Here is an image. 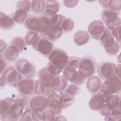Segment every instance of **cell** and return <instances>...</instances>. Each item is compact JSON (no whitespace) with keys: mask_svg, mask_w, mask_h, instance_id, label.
<instances>
[{"mask_svg":"<svg viewBox=\"0 0 121 121\" xmlns=\"http://www.w3.org/2000/svg\"><path fill=\"white\" fill-rule=\"evenodd\" d=\"M65 117H64L62 115H57V116H55V121H64V120H67L65 118Z\"/></svg>","mask_w":121,"mask_h":121,"instance_id":"f5cc1de1","label":"cell"},{"mask_svg":"<svg viewBox=\"0 0 121 121\" xmlns=\"http://www.w3.org/2000/svg\"><path fill=\"white\" fill-rule=\"evenodd\" d=\"M60 14H58L50 10L45 9L40 16L41 20L44 25L51 26L58 25Z\"/></svg>","mask_w":121,"mask_h":121,"instance_id":"2e32d148","label":"cell"},{"mask_svg":"<svg viewBox=\"0 0 121 121\" xmlns=\"http://www.w3.org/2000/svg\"><path fill=\"white\" fill-rule=\"evenodd\" d=\"M32 109L30 108H26L22 112L19 121H32Z\"/></svg>","mask_w":121,"mask_h":121,"instance_id":"b9f144b4","label":"cell"},{"mask_svg":"<svg viewBox=\"0 0 121 121\" xmlns=\"http://www.w3.org/2000/svg\"><path fill=\"white\" fill-rule=\"evenodd\" d=\"M10 45L15 47L20 52L25 49L26 43L25 39L22 37L16 36L11 40Z\"/></svg>","mask_w":121,"mask_h":121,"instance_id":"4dcf8cb0","label":"cell"},{"mask_svg":"<svg viewBox=\"0 0 121 121\" xmlns=\"http://www.w3.org/2000/svg\"><path fill=\"white\" fill-rule=\"evenodd\" d=\"M102 87L105 88L112 95L120 94L121 90V78L113 74L105 80Z\"/></svg>","mask_w":121,"mask_h":121,"instance_id":"52a82bcc","label":"cell"},{"mask_svg":"<svg viewBox=\"0 0 121 121\" xmlns=\"http://www.w3.org/2000/svg\"><path fill=\"white\" fill-rule=\"evenodd\" d=\"M46 97L48 102V109L55 116L60 114L63 108L59 100V94L55 92L48 95Z\"/></svg>","mask_w":121,"mask_h":121,"instance_id":"9c48e42d","label":"cell"},{"mask_svg":"<svg viewBox=\"0 0 121 121\" xmlns=\"http://www.w3.org/2000/svg\"><path fill=\"white\" fill-rule=\"evenodd\" d=\"M15 68L22 76L29 78H34L36 71L34 64L25 59L17 60L15 64Z\"/></svg>","mask_w":121,"mask_h":121,"instance_id":"5b68a950","label":"cell"},{"mask_svg":"<svg viewBox=\"0 0 121 121\" xmlns=\"http://www.w3.org/2000/svg\"><path fill=\"white\" fill-rule=\"evenodd\" d=\"M43 112H38V111L32 110V121H44V119L43 117Z\"/></svg>","mask_w":121,"mask_h":121,"instance_id":"ee69618b","label":"cell"},{"mask_svg":"<svg viewBox=\"0 0 121 121\" xmlns=\"http://www.w3.org/2000/svg\"><path fill=\"white\" fill-rule=\"evenodd\" d=\"M79 1L77 0H65L63 1V4L68 8H73L76 6Z\"/></svg>","mask_w":121,"mask_h":121,"instance_id":"7dc6e473","label":"cell"},{"mask_svg":"<svg viewBox=\"0 0 121 121\" xmlns=\"http://www.w3.org/2000/svg\"><path fill=\"white\" fill-rule=\"evenodd\" d=\"M105 28V27L103 21L96 20L89 24L87 28V32L94 39L99 40Z\"/></svg>","mask_w":121,"mask_h":121,"instance_id":"ba28073f","label":"cell"},{"mask_svg":"<svg viewBox=\"0 0 121 121\" xmlns=\"http://www.w3.org/2000/svg\"><path fill=\"white\" fill-rule=\"evenodd\" d=\"M108 2L109 0H99V2L101 6L103 7L105 9H108Z\"/></svg>","mask_w":121,"mask_h":121,"instance_id":"816d5d0a","label":"cell"},{"mask_svg":"<svg viewBox=\"0 0 121 121\" xmlns=\"http://www.w3.org/2000/svg\"><path fill=\"white\" fill-rule=\"evenodd\" d=\"M25 25L29 31L40 33L43 24L41 20L40 16L32 15L26 19L25 22Z\"/></svg>","mask_w":121,"mask_h":121,"instance_id":"e0dca14e","label":"cell"},{"mask_svg":"<svg viewBox=\"0 0 121 121\" xmlns=\"http://www.w3.org/2000/svg\"><path fill=\"white\" fill-rule=\"evenodd\" d=\"M0 53H2L7 48V44L4 41L0 39Z\"/></svg>","mask_w":121,"mask_h":121,"instance_id":"f907efd6","label":"cell"},{"mask_svg":"<svg viewBox=\"0 0 121 121\" xmlns=\"http://www.w3.org/2000/svg\"><path fill=\"white\" fill-rule=\"evenodd\" d=\"M108 9L113 10L119 12V11H120L121 9V0H109Z\"/></svg>","mask_w":121,"mask_h":121,"instance_id":"ab89813d","label":"cell"},{"mask_svg":"<svg viewBox=\"0 0 121 121\" xmlns=\"http://www.w3.org/2000/svg\"><path fill=\"white\" fill-rule=\"evenodd\" d=\"M80 58L76 56H72L69 58L66 67L78 70L79 67Z\"/></svg>","mask_w":121,"mask_h":121,"instance_id":"74e56055","label":"cell"},{"mask_svg":"<svg viewBox=\"0 0 121 121\" xmlns=\"http://www.w3.org/2000/svg\"><path fill=\"white\" fill-rule=\"evenodd\" d=\"M12 18L18 24L25 22L28 18V12L23 9H17L12 14Z\"/></svg>","mask_w":121,"mask_h":121,"instance_id":"d4e9b609","label":"cell"},{"mask_svg":"<svg viewBox=\"0 0 121 121\" xmlns=\"http://www.w3.org/2000/svg\"><path fill=\"white\" fill-rule=\"evenodd\" d=\"M69 58L68 54L63 50L54 49L48 56L49 62L46 68L50 73L57 77L65 68Z\"/></svg>","mask_w":121,"mask_h":121,"instance_id":"6da1fadb","label":"cell"},{"mask_svg":"<svg viewBox=\"0 0 121 121\" xmlns=\"http://www.w3.org/2000/svg\"><path fill=\"white\" fill-rule=\"evenodd\" d=\"M16 9H23L28 12L31 9V1L29 0H19L16 3Z\"/></svg>","mask_w":121,"mask_h":121,"instance_id":"f35d334b","label":"cell"},{"mask_svg":"<svg viewBox=\"0 0 121 121\" xmlns=\"http://www.w3.org/2000/svg\"><path fill=\"white\" fill-rule=\"evenodd\" d=\"M45 1L43 0H36L31 1V9L36 14H42L45 10Z\"/></svg>","mask_w":121,"mask_h":121,"instance_id":"83f0119b","label":"cell"},{"mask_svg":"<svg viewBox=\"0 0 121 121\" xmlns=\"http://www.w3.org/2000/svg\"><path fill=\"white\" fill-rule=\"evenodd\" d=\"M35 82L33 79L29 78H24L18 82L17 88L20 94L25 95H31L34 90Z\"/></svg>","mask_w":121,"mask_h":121,"instance_id":"4fadbf2b","label":"cell"},{"mask_svg":"<svg viewBox=\"0 0 121 121\" xmlns=\"http://www.w3.org/2000/svg\"><path fill=\"white\" fill-rule=\"evenodd\" d=\"M121 117V107L111 111V118L112 121H119Z\"/></svg>","mask_w":121,"mask_h":121,"instance_id":"7bdbcfd3","label":"cell"},{"mask_svg":"<svg viewBox=\"0 0 121 121\" xmlns=\"http://www.w3.org/2000/svg\"><path fill=\"white\" fill-rule=\"evenodd\" d=\"M105 104L99 99L96 94H94L91 97L88 103L89 108L93 111H99Z\"/></svg>","mask_w":121,"mask_h":121,"instance_id":"484cf974","label":"cell"},{"mask_svg":"<svg viewBox=\"0 0 121 121\" xmlns=\"http://www.w3.org/2000/svg\"><path fill=\"white\" fill-rule=\"evenodd\" d=\"M121 96L120 94H113L108 103L106 104L105 106L110 110L112 111L114 109L121 107Z\"/></svg>","mask_w":121,"mask_h":121,"instance_id":"f546056e","label":"cell"},{"mask_svg":"<svg viewBox=\"0 0 121 121\" xmlns=\"http://www.w3.org/2000/svg\"><path fill=\"white\" fill-rule=\"evenodd\" d=\"M15 99L10 97L1 99L0 100V116L2 117L9 113L12 104L14 103Z\"/></svg>","mask_w":121,"mask_h":121,"instance_id":"603a6c76","label":"cell"},{"mask_svg":"<svg viewBox=\"0 0 121 121\" xmlns=\"http://www.w3.org/2000/svg\"><path fill=\"white\" fill-rule=\"evenodd\" d=\"M116 64L114 63L104 61L99 63L97 67V71L99 77L105 80L113 74Z\"/></svg>","mask_w":121,"mask_h":121,"instance_id":"7c38bea8","label":"cell"},{"mask_svg":"<svg viewBox=\"0 0 121 121\" xmlns=\"http://www.w3.org/2000/svg\"><path fill=\"white\" fill-rule=\"evenodd\" d=\"M32 46L40 54L46 57L48 56L54 49V44L52 42L42 37L40 35Z\"/></svg>","mask_w":121,"mask_h":121,"instance_id":"8992f818","label":"cell"},{"mask_svg":"<svg viewBox=\"0 0 121 121\" xmlns=\"http://www.w3.org/2000/svg\"><path fill=\"white\" fill-rule=\"evenodd\" d=\"M38 79L46 88H53L55 77L50 73L46 67L40 69L38 72Z\"/></svg>","mask_w":121,"mask_h":121,"instance_id":"5bb4252c","label":"cell"},{"mask_svg":"<svg viewBox=\"0 0 121 121\" xmlns=\"http://www.w3.org/2000/svg\"><path fill=\"white\" fill-rule=\"evenodd\" d=\"M45 9L57 13L59 12L60 9L59 3L54 0H47L45 1Z\"/></svg>","mask_w":121,"mask_h":121,"instance_id":"d590c367","label":"cell"},{"mask_svg":"<svg viewBox=\"0 0 121 121\" xmlns=\"http://www.w3.org/2000/svg\"><path fill=\"white\" fill-rule=\"evenodd\" d=\"M29 106L32 110L43 112L48 106L47 98L45 95H36L30 99Z\"/></svg>","mask_w":121,"mask_h":121,"instance_id":"30bf717a","label":"cell"},{"mask_svg":"<svg viewBox=\"0 0 121 121\" xmlns=\"http://www.w3.org/2000/svg\"><path fill=\"white\" fill-rule=\"evenodd\" d=\"M15 22L12 17L0 12V27L3 30H9L14 26Z\"/></svg>","mask_w":121,"mask_h":121,"instance_id":"d6986e66","label":"cell"},{"mask_svg":"<svg viewBox=\"0 0 121 121\" xmlns=\"http://www.w3.org/2000/svg\"><path fill=\"white\" fill-rule=\"evenodd\" d=\"M19 52L17 48L9 45L3 52L2 55L6 61L12 62L16 60L19 56Z\"/></svg>","mask_w":121,"mask_h":121,"instance_id":"ffe728a7","label":"cell"},{"mask_svg":"<svg viewBox=\"0 0 121 121\" xmlns=\"http://www.w3.org/2000/svg\"><path fill=\"white\" fill-rule=\"evenodd\" d=\"M30 101V99L28 95L22 94L18 95L15 99V104L23 108H27L29 105Z\"/></svg>","mask_w":121,"mask_h":121,"instance_id":"1f68e13d","label":"cell"},{"mask_svg":"<svg viewBox=\"0 0 121 121\" xmlns=\"http://www.w3.org/2000/svg\"><path fill=\"white\" fill-rule=\"evenodd\" d=\"M96 69V63L91 56H84L80 58L78 70L85 78H88L93 76Z\"/></svg>","mask_w":121,"mask_h":121,"instance_id":"7a4b0ae2","label":"cell"},{"mask_svg":"<svg viewBox=\"0 0 121 121\" xmlns=\"http://www.w3.org/2000/svg\"><path fill=\"white\" fill-rule=\"evenodd\" d=\"M64 91L71 95L75 96L80 93V88L78 86L72 84L67 86Z\"/></svg>","mask_w":121,"mask_h":121,"instance_id":"60d3db41","label":"cell"},{"mask_svg":"<svg viewBox=\"0 0 121 121\" xmlns=\"http://www.w3.org/2000/svg\"><path fill=\"white\" fill-rule=\"evenodd\" d=\"M67 86L68 81L63 76L58 75L55 77L53 86V88L55 91L60 92L64 91Z\"/></svg>","mask_w":121,"mask_h":121,"instance_id":"cb8c5ba5","label":"cell"},{"mask_svg":"<svg viewBox=\"0 0 121 121\" xmlns=\"http://www.w3.org/2000/svg\"><path fill=\"white\" fill-rule=\"evenodd\" d=\"M86 85L88 91L93 94H96L102 86L100 78L97 76L94 75L88 78Z\"/></svg>","mask_w":121,"mask_h":121,"instance_id":"ac0fdd59","label":"cell"},{"mask_svg":"<svg viewBox=\"0 0 121 121\" xmlns=\"http://www.w3.org/2000/svg\"><path fill=\"white\" fill-rule=\"evenodd\" d=\"M0 78L4 79L7 84L17 87L18 82L22 79V75L13 66H8L0 73Z\"/></svg>","mask_w":121,"mask_h":121,"instance_id":"277c9868","label":"cell"},{"mask_svg":"<svg viewBox=\"0 0 121 121\" xmlns=\"http://www.w3.org/2000/svg\"><path fill=\"white\" fill-rule=\"evenodd\" d=\"M47 88L43 85L39 79L35 80L34 86V92L35 95H44Z\"/></svg>","mask_w":121,"mask_h":121,"instance_id":"8d00e7d4","label":"cell"},{"mask_svg":"<svg viewBox=\"0 0 121 121\" xmlns=\"http://www.w3.org/2000/svg\"><path fill=\"white\" fill-rule=\"evenodd\" d=\"M44 121H55V115L48 109L43 112Z\"/></svg>","mask_w":121,"mask_h":121,"instance_id":"f6af8a7d","label":"cell"},{"mask_svg":"<svg viewBox=\"0 0 121 121\" xmlns=\"http://www.w3.org/2000/svg\"><path fill=\"white\" fill-rule=\"evenodd\" d=\"M59 100L63 109H66L74 103L75 97L65 91H62L59 94Z\"/></svg>","mask_w":121,"mask_h":121,"instance_id":"7402d4cb","label":"cell"},{"mask_svg":"<svg viewBox=\"0 0 121 121\" xmlns=\"http://www.w3.org/2000/svg\"><path fill=\"white\" fill-rule=\"evenodd\" d=\"M63 30L59 25L51 26L44 25L40 32V35L52 42H55L59 40L62 35Z\"/></svg>","mask_w":121,"mask_h":121,"instance_id":"3957f363","label":"cell"},{"mask_svg":"<svg viewBox=\"0 0 121 121\" xmlns=\"http://www.w3.org/2000/svg\"><path fill=\"white\" fill-rule=\"evenodd\" d=\"M39 35H40L37 32L32 31H28L26 33L24 38L26 44L32 46L37 40Z\"/></svg>","mask_w":121,"mask_h":121,"instance_id":"e575fe53","label":"cell"},{"mask_svg":"<svg viewBox=\"0 0 121 121\" xmlns=\"http://www.w3.org/2000/svg\"><path fill=\"white\" fill-rule=\"evenodd\" d=\"M121 64H118L117 65H115L113 71V74L120 78H121Z\"/></svg>","mask_w":121,"mask_h":121,"instance_id":"681fc988","label":"cell"},{"mask_svg":"<svg viewBox=\"0 0 121 121\" xmlns=\"http://www.w3.org/2000/svg\"><path fill=\"white\" fill-rule=\"evenodd\" d=\"M99 41L105 50L110 49L118 43L112 35L110 29L107 27H105Z\"/></svg>","mask_w":121,"mask_h":121,"instance_id":"9a60e30c","label":"cell"},{"mask_svg":"<svg viewBox=\"0 0 121 121\" xmlns=\"http://www.w3.org/2000/svg\"><path fill=\"white\" fill-rule=\"evenodd\" d=\"M96 95L104 104L109 102L112 95L110 92L102 87Z\"/></svg>","mask_w":121,"mask_h":121,"instance_id":"d6a6232c","label":"cell"},{"mask_svg":"<svg viewBox=\"0 0 121 121\" xmlns=\"http://www.w3.org/2000/svg\"><path fill=\"white\" fill-rule=\"evenodd\" d=\"M119 12L110 9H104L101 14V18L103 22L106 26L115 24L121 23V18L119 17Z\"/></svg>","mask_w":121,"mask_h":121,"instance_id":"8fae6325","label":"cell"},{"mask_svg":"<svg viewBox=\"0 0 121 121\" xmlns=\"http://www.w3.org/2000/svg\"><path fill=\"white\" fill-rule=\"evenodd\" d=\"M74 43L78 46H82L87 43L90 39L88 33L86 31H78L74 35Z\"/></svg>","mask_w":121,"mask_h":121,"instance_id":"44dd1931","label":"cell"},{"mask_svg":"<svg viewBox=\"0 0 121 121\" xmlns=\"http://www.w3.org/2000/svg\"><path fill=\"white\" fill-rule=\"evenodd\" d=\"M0 73L3 72V71L6 68V60L3 56L2 53H0Z\"/></svg>","mask_w":121,"mask_h":121,"instance_id":"c3c4849f","label":"cell"},{"mask_svg":"<svg viewBox=\"0 0 121 121\" xmlns=\"http://www.w3.org/2000/svg\"><path fill=\"white\" fill-rule=\"evenodd\" d=\"M6 84L7 83L6 81L0 78V88H2V87H4Z\"/></svg>","mask_w":121,"mask_h":121,"instance_id":"db71d44e","label":"cell"},{"mask_svg":"<svg viewBox=\"0 0 121 121\" xmlns=\"http://www.w3.org/2000/svg\"><path fill=\"white\" fill-rule=\"evenodd\" d=\"M106 27L110 29L111 34L113 37L115 39L116 41L118 43H121L120 38V29H121V23L115 24L112 25L106 26Z\"/></svg>","mask_w":121,"mask_h":121,"instance_id":"836d02e7","label":"cell"},{"mask_svg":"<svg viewBox=\"0 0 121 121\" xmlns=\"http://www.w3.org/2000/svg\"><path fill=\"white\" fill-rule=\"evenodd\" d=\"M59 26L61 27L63 32L69 33L73 29L74 22L71 19L64 17L60 22Z\"/></svg>","mask_w":121,"mask_h":121,"instance_id":"f1b7e54d","label":"cell"},{"mask_svg":"<svg viewBox=\"0 0 121 121\" xmlns=\"http://www.w3.org/2000/svg\"><path fill=\"white\" fill-rule=\"evenodd\" d=\"M120 43H118L113 48L109 50H105V51L107 54L110 55H116L118 53V52L120 51Z\"/></svg>","mask_w":121,"mask_h":121,"instance_id":"bcb514c9","label":"cell"},{"mask_svg":"<svg viewBox=\"0 0 121 121\" xmlns=\"http://www.w3.org/2000/svg\"><path fill=\"white\" fill-rule=\"evenodd\" d=\"M25 109V108H23L17 105L14 102L11 106L9 113L13 118L14 121H17L19 120Z\"/></svg>","mask_w":121,"mask_h":121,"instance_id":"4316f807","label":"cell"}]
</instances>
